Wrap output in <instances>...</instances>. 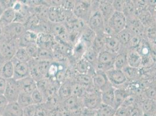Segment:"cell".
<instances>
[{"mask_svg":"<svg viewBox=\"0 0 156 116\" xmlns=\"http://www.w3.org/2000/svg\"><path fill=\"white\" fill-rule=\"evenodd\" d=\"M91 7L92 12L87 23V26L96 35L105 33L106 25L98 9V1H91Z\"/></svg>","mask_w":156,"mask_h":116,"instance_id":"6da1fadb","label":"cell"},{"mask_svg":"<svg viewBox=\"0 0 156 116\" xmlns=\"http://www.w3.org/2000/svg\"><path fill=\"white\" fill-rule=\"evenodd\" d=\"M128 20L123 12L115 11L106 23L105 33L117 35L127 27Z\"/></svg>","mask_w":156,"mask_h":116,"instance_id":"7a4b0ae2","label":"cell"},{"mask_svg":"<svg viewBox=\"0 0 156 116\" xmlns=\"http://www.w3.org/2000/svg\"><path fill=\"white\" fill-rule=\"evenodd\" d=\"M115 55V54L107 50L99 52L96 66V70L106 72L114 68V65Z\"/></svg>","mask_w":156,"mask_h":116,"instance_id":"3957f363","label":"cell"},{"mask_svg":"<svg viewBox=\"0 0 156 116\" xmlns=\"http://www.w3.org/2000/svg\"><path fill=\"white\" fill-rule=\"evenodd\" d=\"M84 107L90 109L97 110L101 104V93L93 87L87 89L82 97Z\"/></svg>","mask_w":156,"mask_h":116,"instance_id":"277c9868","label":"cell"},{"mask_svg":"<svg viewBox=\"0 0 156 116\" xmlns=\"http://www.w3.org/2000/svg\"><path fill=\"white\" fill-rule=\"evenodd\" d=\"M19 47V40L4 39L0 42V56L5 61L11 60Z\"/></svg>","mask_w":156,"mask_h":116,"instance_id":"5b68a950","label":"cell"},{"mask_svg":"<svg viewBox=\"0 0 156 116\" xmlns=\"http://www.w3.org/2000/svg\"><path fill=\"white\" fill-rule=\"evenodd\" d=\"M92 12L91 1H76L75 6L73 13L79 19L83 20L86 23L91 15Z\"/></svg>","mask_w":156,"mask_h":116,"instance_id":"8992f818","label":"cell"},{"mask_svg":"<svg viewBox=\"0 0 156 116\" xmlns=\"http://www.w3.org/2000/svg\"><path fill=\"white\" fill-rule=\"evenodd\" d=\"M26 30L23 24L13 22L7 26H4V39L19 40Z\"/></svg>","mask_w":156,"mask_h":116,"instance_id":"52a82bcc","label":"cell"},{"mask_svg":"<svg viewBox=\"0 0 156 116\" xmlns=\"http://www.w3.org/2000/svg\"><path fill=\"white\" fill-rule=\"evenodd\" d=\"M105 73L108 81L115 88H124V85L128 83V80L122 70L113 68Z\"/></svg>","mask_w":156,"mask_h":116,"instance_id":"ba28073f","label":"cell"},{"mask_svg":"<svg viewBox=\"0 0 156 116\" xmlns=\"http://www.w3.org/2000/svg\"><path fill=\"white\" fill-rule=\"evenodd\" d=\"M7 86L4 95L9 103L17 102L20 93L18 82L13 78L7 80Z\"/></svg>","mask_w":156,"mask_h":116,"instance_id":"9c48e42d","label":"cell"},{"mask_svg":"<svg viewBox=\"0 0 156 116\" xmlns=\"http://www.w3.org/2000/svg\"><path fill=\"white\" fill-rule=\"evenodd\" d=\"M11 61L14 65V75L13 78L18 81L24 78L30 76L29 67L27 63L18 61L15 58L12 59Z\"/></svg>","mask_w":156,"mask_h":116,"instance_id":"30bf717a","label":"cell"},{"mask_svg":"<svg viewBox=\"0 0 156 116\" xmlns=\"http://www.w3.org/2000/svg\"><path fill=\"white\" fill-rule=\"evenodd\" d=\"M57 41L51 33H39L37 40V44L40 48L52 51Z\"/></svg>","mask_w":156,"mask_h":116,"instance_id":"8fae6325","label":"cell"},{"mask_svg":"<svg viewBox=\"0 0 156 116\" xmlns=\"http://www.w3.org/2000/svg\"><path fill=\"white\" fill-rule=\"evenodd\" d=\"M74 68L79 74H87L91 77L96 71L95 67L84 58L76 61L74 65Z\"/></svg>","mask_w":156,"mask_h":116,"instance_id":"7c38bea8","label":"cell"},{"mask_svg":"<svg viewBox=\"0 0 156 116\" xmlns=\"http://www.w3.org/2000/svg\"><path fill=\"white\" fill-rule=\"evenodd\" d=\"M122 47L115 35H110L105 33V50L117 55L121 50Z\"/></svg>","mask_w":156,"mask_h":116,"instance_id":"4fadbf2b","label":"cell"},{"mask_svg":"<svg viewBox=\"0 0 156 116\" xmlns=\"http://www.w3.org/2000/svg\"><path fill=\"white\" fill-rule=\"evenodd\" d=\"M92 83L93 87L96 90L101 92L110 82L105 72L96 70L92 76Z\"/></svg>","mask_w":156,"mask_h":116,"instance_id":"5bb4252c","label":"cell"},{"mask_svg":"<svg viewBox=\"0 0 156 116\" xmlns=\"http://www.w3.org/2000/svg\"><path fill=\"white\" fill-rule=\"evenodd\" d=\"M115 88L113 87L110 83L107 84L103 90L100 92L102 103L114 107V96Z\"/></svg>","mask_w":156,"mask_h":116,"instance_id":"9a60e30c","label":"cell"},{"mask_svg":"<svg viewBox=\"0 0 156 116\" xmlns=\"http://www.w3.org/2000/svg\"><path fill=\"white\" fill-rule=\"evenodd\" d=\"M112 1H98V9L104 19L105 25L112 15L115 12L112 6Z\"/></svg>","mask_w":156,"mask_h":116,"instance_id":"2e32d148","label":"cell"},{"mask_svg":"<svg viewBox=\"0 0 156 116\" xmlns=\"http://www.w3.org/2000/svg\"><path fill=\"white\" fill-rule=\"evenodd\" d=\"M17 82L20 92L31 95L33 92L37 89V83L30 76L18 80Z\"/></svg>","mask_w":156,"mask_h":116,"instance_id":"e0dca14e","label":"cell"},{"mask_svg":"<svg viewBox=\"0 0 156 116\" xmlns=\"http://www.w3.org/2000/svg\"><path fill=\"white\" fill-rule=\"evenodd\" d=\"M127 60L128 66L139 69L143 63V59L136 49H130L127 51Z\"/></svg>","mask_w":156,"mask_h":116,"instance_id":"ac0fdd59","label":"cell"},{"mask_svg":"<svg viewBox=\"0 0 156 116\" xmlns=\"http://www.w3.org/2000/svg\"><path fill=\"white\" fill-rule=\"evenodd\" d=\"M72 85V81L70 80H65V81L61 84L58 91V97L60 103L64 102L68 97H71Z\"/></svg>","mask_w":156,"mask_h":116,"instance_id":"d6986e66","label":"cell"},{"mask_svg":"<svg viewBox=\"0 0 156 116\" xmlns=\"http://www.w3.org/2000/svg\"><path fill=\"white\" fill-rule=\"evenodd\" d=\"M38 34L31 30H26L19 39V46L26 48L28 45L37 43Z\"/></svg>","mask_w":156,"mask_h":116,"instance_id":"ffe728a7","label":"cell"},{"mask_svg":"<svg viewBox=\"0 0 156 116\" xmlns=\"http://www.w3.org/2000/svg\"><path fill=\"white\" fill-rule=\"evenodd\" d=\"M127 51L128 49L122 46L121 50L115 55L114 65L115 69L122 70L125 67L128 66L126 55Z\"/></svg>","mask_w":156,"mask_h":116,"instance_id":"44dd1931","label":"cell"},{"mask_svg":"<svg viewBox=\"0 0 156 116\" xmlns=\"http://www.w3.org/2000/svg\"><path fill=\"white\" fill-rule=\"evenodd\" d=\"M140 103L143 116H154L156 113V103L154 100L146 98Z\"/></svg>","mask_w":156,"mask_h":116,"instance_id":"7402d4cb","label":"cell"},{"mask_svg":"<svg viewBox=\"0 0 156 116\" xmlns=\"http://www.w3.org/2000/svg\"><path fill=\"white\" fill-rule=\"evenodd\" d=\"M130 95L129 91L126 90L125 87L115 88L114 103V108L116 110L119 108L123 104L126 97Z\"/></svg>","mask_w":156,"mask_h":116,"instance_id":"603a6c76","label":"cell"},{"mask_svg":"<svg viewBox=\"0 0 156 116\" xmlns=\"http://www.w3.org/2000/svg\"><path fill=\"white\" fill-rule=\"evenodd\" d=\"M50 7L47 4L45 1H43V3L39 6L33 8V12L39 18L41 21L50 22L48 19Z\"/></svg>","mask_w":156,"mask_h":116,"instance_id":"cb8c5ba5","label":"cell"},{"mask_svg":"<svg viewBox=\"0 0 156 116\" xmlns=\"http://www.w3.org/2000/svg\"><path fill=\"white\" fill-rule=\"evenodd\" d=\"M89 47L83 43V41L79 40L78 43L73 46L72 56L71 58L73 59V60L78 61V60L83 58L85 52L87 48Z\"/></svg>","mask_w":156,"mask_h":116,"instance_id":"d4e9b609","label":"cell"},{"mask_svg":"<svg viewBox=\"0 0 156 116\" xmlns=\"http://www.w3.org/2000/svg\"><path fill=\"white\" fill-rule=\"evenodd\" d=\"M3 116H23V108L17 102L8 103Z\"/></svg>","mask_w":156,"mask_h":116,"instance_id":"484cf974","label":"cell"},{"mask_svg":"<svg viewBox=\"0 0 156 116\" xmlns=\"http://www.w3.org/2000/svg\"><path fill=\"white\" fill-rule=\"evenodd\" d=\"M72 81L78 83L86 89L90 88L93 87L92 83V77L87 74H79L77 73L75 77L73 78Z\"/></svg>","mask_w":156,"mask_h":116,"instance_id":"4316f807","label":"cell"},{"mask_svg":"<svg viewBox=\"0 0 156 116\" xmlns=\"http://www.w3.org/2000/svg\"><path fill=\"white\" fill-rule=\"evenodd\" d=\"M96 36V34L87 26L81 32L79 40L85 43L88 46H90Z\"/></svg>","mask_w":156,"mask_h":116,"instance_id":"83f0119b","label":"cell"},{"mask_svg":"<svg viewBox=\"0 0 156 116\" xmlns=\"http://www.w3.org/2000/svg\"><path fill=\"white\" fill-rule=\"evenodd\" d=\"M15 18L16 12L12 8H11L4 10L0 18V20H1L4 26H5L14 22Z\"/></svg>","mask_w":156,"mask_h":116,"instance_id":"f1b7e54d","label":"cell"},{"mask_svg":"<svg viewBox=\"0 0 156 116\" xmlns=\"http://www.w3.org/2000/svg\"><path fill=\"white\" fill-rule=\"evenodd\" d=\"M29 70H30V76L37 83L39 80L43 78L42 75L40 73L37 68V60L36 59H32L28 63Z\"/></svg>","mask_w":156,"mask_h":116,"instance_id":"f546056e","label":"cell"},{"mask_svg":"<svg viewBox=\"0 0 156 116\" xmlns=\"http://www.w3.org/2000/svg\"><path fill=\"white\" fill-rule=\"evenodd\" d=\"M117 39H118L119 41L120 42L122 46L126 48V46L130 42V39L133 37V34L132 33L130 30L126 27L124 30L119 32L115 35Z\"/></svg>","mask_w":156,"mask_h":116,"instance_id":"4dcf8cb0","label":"cell"},{"mask_svg":"<svg viewBox=\"0 0 156 116\" xmlns=\"http://www.w3.org/2000/svg\"><path fill=\"white\" fill-rule=\"evenodd\" d=\"M122 70L124 72L128 81H136L140 75V71L139 69L134 68L129 66H127Z\"/></svg>","mask_w":156,"mask_h":116,"instance_id":"1f68e13d","label":"cell"},{"mask_svg":"<svg viewBox=\"0 0 156 116\" xmlns=\"http://www.w3.org/2000/svg\"><path fill=\"white\" fill-rule=\"evenodd\" d=\"M14 75V65L11 60L6 61L3 66L1 77L4 78L6 80L13 78Z\"/></svg>","mask_w":156,"mask_h":116,"instance_id":"d6a6232c","label":"cell"},{"mask_svg":"<svg viewBox=\"0 0 156 116\" xmlns=\"http://www.w3.org/2000/svg\"><path fill=\"white\" fill-rule=\"evenodd\" d=\"M116 110L111 106L101 103L96 110V116H115Z\"/></svg>","mask_w":156,"mask_h":116,"instance_id":"836d02e7","label":"cell"},{"mask_svg":"<svg viewBox=\"0 0 156 116\" xmlns=\"http://www.w3.org/2000/svg\"><path fill=\"white\" fill-rule=\"evenodd\" d=\"M98 55V52L96 51L91 46H90L87 48L83 58H84L87 61H88L96 69Z\"/></svg>","mask_w":156,"mask_h":116,"instance_id":"e575fe53","label":"cell"},{"mask_svg":"<svg viewBox=\"0 0 156 116\" xmlns=\"http://www.w3.org/2000/svg\"><path fill=\"white\" fill-rule=\"evenodd\" d=\"M105 33L103 34L96 35L94 39L91 46L98 53L103 50H105Z\"/></svg>","mask_w":156,"mask_h":116,"instance_id":"d590c367","label":"cell"},{"mask_svg":"<svg viewBox=\"0 0 156 116\" xmlns=\"http://www.w3.org/2000/svg\"><path fill=\"white\" fill-rule=\"evenodd\" d=\"M13 58H15L18 61L25 63H28L32 59L29 56L26 48L23 47H19L18 48Z\"/></svg>","mask_w":156,"mask_h":116,"instance_id":"8d00e7d4","label":"cell"},{"mask_svg":"<svg viewBox=\"0 0 156 116\" xmlns=\"http://www.w3.org/2000/svg\"><path fill=\"white\" fill-rule=\"evenodd\" d=\"M50 82L51 79L48 78H43L37 82V89L43 94L44 97V100H46L47 90L50 84Z\"/></svg>","mask_w":156,"mask_h":116,"instance_id":"74e56055","label":"cell"},{"mask_svg":"<svg viewBox=\"0 0 156 116\" xmlns=\"http://www.w3.org/2000/svg\"><path fill=\"white\" fill-rule=\"evenodd\" d=\"M40 22V19L34 13H33L26 21V23L24 24V26H25L27 30H31L34 32L36 27L39 26Z\"/></svg>","mask_w":156,"mask_h":116,"instance_id":"f35d334b","label":"cell"},{"mask_svg":"<svg viewBox=\"0 0 156 116\" xmlns=\"http://www.w3.org/2000/svg\"><path fill=\"white\" fill-rule=\"evenodd\" d=\"M17 102L22 108L33 104L31 95L23 92L20 93Z\"/></svg>","mask_w":156,"mask_h":116,"instance_id":"ab89813d","label":"cell"},{"mask_svg":"<svg viewBox=\"0 0 156 116\" xmlns=\"http://www.w3.org/2000/svg\"><path fill=\"white\" fill-rule=\"evenodd\" d=\"M37 60V59H36ZM51 61H45V60H37V68L40 73L43 77L47 78V73L50 65Z\"/></svg>","mask_w":156,"mask_h":116,"instance_id":"60d3db41","label":"cell"},{"mask_svg":"<svg viewBox=\"0 0 156 116\" xmlns=\"http://www.w3.org/2000/svg\"><path fill=\"white\" fill-rule=\"evenodd\" d=\"M36 59L38 60L52 61V51L39 48V53Z\"/></svg>","mask_w":156,"mask_h":116,"instance_id":"b9f144b4","label":"cell"},{"mask_svg":"<svg viewBox=\"0 0 156 116\" xmlns=\"http://www.w3.org/2000/svg\"><path fill=\"white\" fill-rule=\"evenodd\" d=\"M59 71V63L55 62L54 61H51L50 65L48 71L47 73V78L50 79H54Z\"/></svg>","mask_w":156,"mask_h":116,"instance_id":"7bdbcfd3","label":"cell"},{"mask_svg":"<svg viewBox=\"0 0 156 116\" xmlns=\"http://www.w3.org/2000/svg\"><path fill=\"white\" fill-rule=\"evenodd\" d=\"M32 99L33 103L36 105H39L40 104L44 103L45 100L43 94L37 89L35 90L31 94Z\"/></svg>","mask_w":156,"mask_h":116,"instance_id":"ee69618b","label":"cell"},{"mask_svg":"<svg viewBox=\"0 0 156 116\" xmlns=\"http://www.w3.org/2000/svg\"><path fill=\"white\" fill-rule=\"evenodd\" d=\"M25 48L31 58L36 59H37L39 53V47L36 43L28 45Z\"/></svg>","mask_w":156,"mask_h":116,"instance_id":"f6af8a7d","label":"cell"},{"mask_svg":"<svg viewBox=\"0 0 156 116\" xmlns=\"http://www.w3.org/2000/svg\"><path fill=\"white\" fill-rule=\"evenodd\" d=\"M50 111L45 103L37 105L36 111L34 116H47Z\"/></svg>","mask_w":156,"mask_h":116,"instance_id":"bcb514c9","label":"cell"},{"mask_svg":"<svg viewBox=\"0 0 156 116\" xmlns=\"http://www.w3.org/2000/svg\"><path fill=\"white\" fill-rule=\"evenodd\" d=\"M76 1H62L61 7L66 11L73 12L75 6Z\"/></svg>","mask_w":156,"mask_h":116,"instance_id":"7dc6e473","label":"cell"},{"mask_svg":"<svg viewBox=\"0 0 156 116\" xmlns=\"http://www.w3.org/2000/svg\"><path fill=\"white\" fill-rule=\"evenodd\" d=\"M37 105L30 104L23 108V116H34L36 111Z\"/></svg>","mask_w":156,"mask_h":116,"instance_id":"c3c4849f","label":"cell"},{"mask_svg":"<svg viewBox=\"0 0 156 116\" xmlns=\"http://www.w3.org/2000/svg\"><path fill=\"white\" fill-rule=\"evenodd\" d=\"M126 1H112V4L115 11L123 12Z\"/></svg>","mask_w":156,"mask_h":116,"instance_id":"681fc988","label":"cell"},{"mask_svg":"<svg viewBox=\"0 0 156 116\" xmlns=\"http://www.w3.org/2000/svg\"><path fill=\"white\" fill-rule=\"evenodd\" d=\"M6 97L4 95H0V116H3L4 111L8 104Z\"/></svg>","mask_w":156,"mask_h":116,"instance_id":"f907efd6","label":"cell"},{"mask_svg":"<svg viewBox=\"0 0 156 116\" xmlns=\"http://www.w3.org/2000/svg\"><path fill=\"white\" fill-rule=\"evenodd\" d=\"M80 116H96V110L84 107L82 111Z\"/></svg>","mask_w":156,"mask_h":116,"instance_id":"816d5d0a","label":"cell"},{"mask_svg":"<svg viewBox=\"0 0 156 116\" xmlns=\"http://www.w3.org/2000/svg\"><path fill=\"white\" fill-rule=\"evenodd\" d=\"M7 80L0 76V95H4L7 86Z\"/></svg>","mask_w":156,"mask_h":116,"instance_id":"f5cc1de1","label":"cell"},{"mask_svg":"<svg viewBox=\"0 0 156 116\" xmlns=\"http://www.w3.org/2000/svg\"><path fill=\"white\" fill-rule=\"evenodd\" d=\"M4 39V27H0V42Z\"/></svg>","mask_w":156,"mask_h":116,"instance_id":"db71d44e","label":"cell"},{"mask_svg":"<svg viewBox=\"0 0 156 116\" xmlns=\"http://www.w3.org/2000/svg\"><path fill=\"white\" fill-rule=\"evenodd\" d=\"M4 10H5L4 8L2 5V4H1V2H0V18H1V16L2 13L4 12Z\"/></svg>","mask_w":156,"mask_h":116,"instance_id":"11a10c76","label":"cell"},{"mask_svg":"<svg viewBox=\"0 0 156 116\" xmlns=\"http://www.w3.org/2000/svg\"><path fill=\"white\" fill-rule=\"evenodd\" d=\"M4 27V25H3V24H2V22H1V20H0V27Z\"/></svg>","mask_w":156,"mask_h":116,"instance_id":"9f6ffc18","label":"cell"},{"mask_svg":"<svg viewBox=\"0 0 156 116\" xmlns=\"http://www.w3.org/2000/svg\"><path fill=\"white\" fill-rule=\"evenodd\" d=\"M154 116H156V114H155V115H154Z\"/></svg>","mask_w":156,"mask_h":116,"instance_id":"6f0895ef","label":"cell"},{"mask_svg":"<svg viewBox=\"0 0 156 116\" xmlns=\"http://www.w3.org/2000/svg\"><path fill=\"white\" fill-rule=\"evenodd\" d=\"M155 102H156V100H155Z\"/></svg>","mask_w":156,"mask_h":116,"instance_id":"680465c9","label":"cell"},{"mask_svg":"<svg viewBox=\"0 0 156 116\" xmlns=\"http://www.w3.org/2000/svg\"></svg>","mask_w":156,"mask_h":116,"instance_id":"91938a15","label":"cell"},{"mask_svg":"<svg viewBox=\"0 0 156 116\" xmlns=\"http://www.w3.org/2000/svg\"></svg>","mask_w":156,"mask_h":116,"instance_id":"94428289","label":"cell"}]
</instances>
